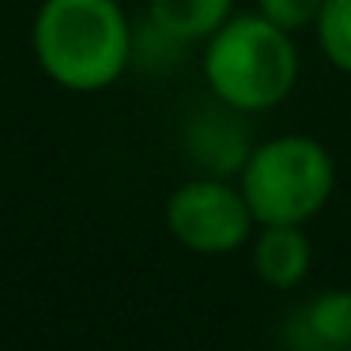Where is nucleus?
<instances>
[{
	"label": "nucleus",
	"mask_w": 351,
	"mask_h": 351,
	"mask_svg": "<svg viewBox=\"0 0 351 351\" xmlns=\"http://www.w3.org/2000/svg\"><path fill=\"white\" fill-rule=\"evenodd\" d=\"M31 46L57 87L95 95L132 64V23L121 0H42Z\"/></svg>",
	"instance_id": "1"
},
{
	"label": "nucleus",
	"mask_w": 351,
	"mask_h": 351,
	"mask_svg": "<svg viewBox=\"0 0 351 351\" xmlns=\"http://www.w3.org/2000/svg\"><path fill=\"white\" fill-rule=\"evenodd\" d=\"M200 69L208 95L245 114H265L295 91L298 49L291 31L261 12H234L204 42Z\"/></svg>",
	"instance_id": "2"
},
{
	"label": "nucleus",
	"mask_w": 351,
	"mask_h": 351,
	"mask_svg": "<svg viewBox=\"0 0 351 351\" xmlns=\"http://www.w3.org/2000/svg\"><path fill=\"white\" fill-rule=\"evenodd\" d=\"M261 223H310L336 193V162L321 140L306 132H283L257 140L242 174L234 178Z\"/></svg>",
	"instance_id": "3"
},
{
	"label": "nucleus",
	"mask_w": 351,
	"mask_h": 351,
	"mask_svg": "<svg viewBox=\"0 0 351 351\" xmlns=\"http://www.w3.org/2000/svg\"><path fill=\"white\" fill-rule=\"evenodd\" d=\"M167 230L178 245L200 257H223L250 242L253 219L238 182L215 174H197L167 197Z\"/></svg>",
	"instance_id": "4"
},
{
	"label": "nucleus",
	"mask_w": 351,
	"mask_h": 351,
	"mask_svg": "<svg viewBox=\"0 0 351 351\" xmlns=\"http://www.w3.org/2000/svg\"><path fill=\"white\" fill-rule=\"evenodd\" d=\"M253 114L234 110L227 102H219L212 95L208 102L193 106L182 121V152L200 174L215 178H238L250 159V152L257 147L253 140Z\"/></svg>",
	"instance_id": "5"
},
{
	"label": "nucleus",
	"mask_w": 351,
	"mask_h": 351,
	"mask_svg": "<svg viewBox=\"0 0 351 351\" xmlns=\"http://www.w3.org/2000/svg\"><path fill=\"white\" fill-rule=\"evenodd\" d=\"M250 261L265 287L291 291L310 276L313 242L302 230V223H261L250 242Z\"/></svg>",
	"instance_id": "6"
},
{
	"label": "nucleus",
	"mask_w": 351,
	"mask_h": 351,
	"mask_svg": "<svg viewBox=\"0 0 351 351\" xmlns=\"http://www.w3.org/2000/svg\"><path fill=\"white\" fill-rule=\"evenodd\" d=\"M283 340L298 351H343L351 348V291L328 287L302 302L287 317Z\"/></svg>",
	"instance_id": "7"
},
{
	"label": "nucleus",
	"mask_w": 351,
	"mask_h": 351,
	"mask_svg": "<svg viewBox=\"0 0 351 351\" xmlns=\"http://www.w3.org/2000/svg\"><path fill=\"white\" fill-rule=\"evenodd\" d=\"M147 16L182 42H208L230 16L234 0H147Z\"/></svg>",
	"instance_id": "8"
},
{
	"label": "nucleus",
	"mask_w": 351,
	"mask_h": 351,
	"mask_svg": "<svg viewBox=\"0 0 351 351\" xmlns=\"http://www.w3.org/2000/svg\"><path fill=\"white\" fill-rule=\"evenodd\" d=\"M317 46L325 53V61L336 72H348L351 76V0H325L317 12Z\"/></svg>",
	"instance_id": "9"
},
{
	"label": "nucleus",
	"mask_w": 351,
	"mask_h": 351,
	"mask_svg": "<svg viewBox=\"0 0 351 351\" xmlns=\"http://www.w3.org/2000/svg\"><path fill=\"white\" fill-rule=\"evenodd\" d=\"M185 49L189 42L162 31L152 16L144 19V27H132V64H140L144 72H170L185 61Z\"/></svg>",
	"instance_id": "10"
},
{
	"label": "nucleus",
	"mask_w": 351,
	"mask_h": 351,
	"mask_svg": "<svg viewBox=\"0 0 351 351\" xmlns=\"http://www.w3.org/2000/svg\"><path fill=\"white\" fill-rule=\"evenodd\" d=\"M325 0H257V12L265 19H272L276 27L283 31H302V27H313L317 23V12Z\"/></svg>",
	"instance_id": "11"
}]
</instances>
